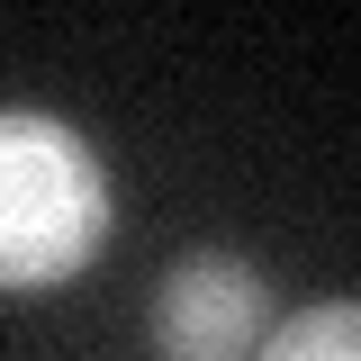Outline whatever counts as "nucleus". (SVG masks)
<instances>
[{"mask_svg": "<svg viewBox=\"0 0 361 361\" xmlns=\"http://www.w3.org/2000/svg\"><path fill=\"white\" fill-rule=\"evenodd\" d=\"M109 244V172L63 118L0 109V289H63Z\"/></svg>", "mask_w": 361, "mask_h": 361, "instance_id": "obj_1", "label": "nucleus"}, {"mask_svg": "<svg viewBox=\"0 0 361 361\" xmlns=\"http://www.w3.org/2000/svg\"><path fill=\"white\" fill-rule=\"evenodd\" d=\"M262 271L235 262V253H190V262L163 271V289H154V334H163V353L172 361H235L253 334H262Z\"/></svg>", "mask_w": 361, "mask_h": 361, "instance_id": "obj_2", "label": "nucleus"}, {"mask_svg": "<svg viewBox=\"0 0 361 361\" xmlns=\"http://www.w3.org/2000/svg\"><path fill=\"white\" fill-rule=\"evenodd\" d=\"M262 361H361V298H316L262 334Z\"/></svg>", "mask_w": 361, "mask_h": 361, "instance_id": "obj_3", "label": "nucleus"}]
</instances>
